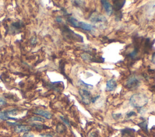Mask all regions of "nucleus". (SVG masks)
Here are the masks:
<instances>
[{
  "mask_svg": "<svg viewBox=\"0 0 155 137\" xmlns=\"http://www.w3.org/2000/svg\"><path fill=\"white\" fill-rule=\"evenodd\" d=\"M67 21L72 26V27L74 28L81 29L85 31H91L94 29L93 26L91 24L82 21H78V19L73 17H69L67 19Z\"/></svg>",
  "mask_w": 155,
  "mask_h": 137,
  "instance_id": "f03ea898",
  "label": "nucleus"
},
{
  "mask_svg": "<svg viewBox=\"0 0 155 137\" xmlns=\"http://www.w3.org/2000/svg\"><path fill=\"white\" fill-rule=\"evenodd\" d=\"M90 20L91 22L95 24H103L107 22V19L104 16L98 12H93L91 14Z\"/></svg>",
  "mask_w": 155,
  "mask_h": 137,
  "instance_id": "20e7f679",
  "label": "nucleus"
},
{
  "mask_svg": "<svg viewBox=\"0 0 155 137\" xmlns=\"http://www.w3.org/2000/svg\"><path fill=\"white\" fill-rule=\"evenodd\" d=\"M122 135H125V134H132L133 132H135V130L133 129H131V128H125L124 129L122 130Z\"/></svg>",
  "mask_w": 155,
  "mask_h": 137,
  "instance_id": "f3484780",
  "label": "nucleus"
},
{
  "mask_svg": "<svg viewBox=\"0 0 155 137\" xmlns=\"http://www.w3.org/2000/svg\"><path fill=\"white\" fill-rule=\"evenodd\" d=\"M31 130L30 127L25 125H17L15 128V132L17 133H27Z\"/></svg>",
  "mask_w": 155,
  "mask_h": 137,
  "instance_id": "1a4fd4ad",
  "label": "nucleus"
},
{
  "mask_svg": "<svg viewBox=\"0 0 155 137\" xmlns=\"http://www.w3.org/2000/svg\"><path fill=\"white\" fill-rule=\"evenodd\" d=\"M122 18V13L121 11L116 12V13L115 14L116 21H121Z\"/></svg>",
  "mask_w": 155,
  "mask_h": 137,
  "instance_id": "6ab92c4d",
  "label": "nucleus"
},
{
  "mask_svg": "<svg viewBox=\"0 0 155 137\" xmlns=\"http://www.w3.org/2000/svg\"><path fill=\"white\" fill-rule=\"evenodd\" d=\"M152 62L153 64H155V52L152 55Z\"/></svg>",
  "mask_w": 155,
  "mask_h": 137,
  "instance_id": "7c9ffc66",
  "label": "nucleus"
},
{
  "mask_svg": "<svg viewBox=\"0 0 155 137\" xmlns=\"http://www.w3.org/2000/svg\"><path fill=\"white\" fill-rule=\"evenodd\" d=\"M117 87L116 81L114 78H111V79L107 80L106 83V91H113L115 90Z\"/></svg>",
  "mask_w": 155,
  "mask_h": 137,
  "instance_id": "0eeeda50",
  "label": "nucleus"
},
{
  "mask_svg": "<svg viewBox=\"0 0 155 137\" xmlns=\"http://www.w3.org/2000/svg\"><path fill=\"white\" fill-rule=\"evenodd\" d=\"M100 97V96H98L97 97H93L92 98V100H91V102L94 103L96 101H97V100H98L99 98Z\"/></svg>",
  "mask_w": 155,
  "mask_h": 137,
  "instance_id": "cd10ccee",
  "label": "nucleus"
},
{
  "mask_svg": "<svg viewBox=\"0 0 155 137\" xmlns=\"http://www.w3.org/2000/svg\"><path fill=\"white\" fill-rule=\"evenodd\" d=\"M79 83L83 84V86H85V87H86V88L93 87V85H90V84H87L86 83H85L84 82H83L82 80H79Z\"/></svg>",
  "mask_w": 155,
  "mask_h": 137,
  "instance_id": "4be33fe9",
  "label": "nucleus"
},
{
  "mask_svg": "<svg viewBox=\"0 0 155 137\" xmlns=\"http://www.w3.org/2000/svg\"><path fill=\"white\" fill-rule=\"evenodd\" d=\"M0 119L1 120H9V119H12V120H16L17 118H12L9 117V116L6 114V112H0Z\"/></svg>",
  "mask_w": 155,
  "mask_h": 137,
  "instance_id": "2eb2a0df",
  "label": "nucleus"
},
{
  "mask_svg": "<svg viewBox=\"0 0 155 137\" xmlns=\"http://www.w3.org/2000/svg\"><path fill=\"white\" fill-rule=\"evenodd\" d=\"M34 113L37 115H41V116H42V117H43L47 118V119H50L52 117V115L50 112H49V111H47V110H42L41 109H36L35 110Z\"/></svg>",
  "mask_w": 155,
  "mask_h": 137,
  "instance_id": "9b49d317",
  "label": "nucleus"
},
{
  "mask_svg": "<svg viewBox=\"0 0 155 137\" xmlns=\"http://www.w3.org/2000/svg\"><path fill=\"white\" fill-rule=\"evenodd\" d=\"M39 137H53L50 135H48V134H42L39 136Z\"/></svg>",
  "mask_w": 155,
  "mask_h": 137,
  "instance_id": "c756f323",
  "label": "nucleus"
},
{
  "mask_svg": "<svg viewBox=\"0 0 155 137\" xmlns=\"http://www.w3.org/2000/svg\"><path fill=\"white\" fill-rule=\"evenodd\" d=\"M60 118L63 121V122L64 123L66 124H67L68 126H70V122H69V121L67 118H66L65 117H62V116H61Z\"/></svg>",
  "mask_w": 155,
  "mask_h": 137,
  "instance_id": "5701e85b",
  "label": "nucleus"
},
{
  "mask_svg": "<svg viewBox=\"0 0 155 137\" xmlns=\"http://www.w3.org/2000/svg\"><path fill=\"white\" fill-rule=\"evenodd\" d=\"M6 103V102L4 98H0V105H1V106H2V105H4Z\"/></svg>",
  "mask_w": 155,
  "mask_h": 137,
  "instance_id": "a878e982",
  "label": "nucleus"
},
{
  "mask_svg": "<svg viewBox=\"0 0 155 137\" xmlns=\"http://www.w3.org/2000/svg\"><path fill=\"white\" fill-rule=\"evenodd\" d=\"M138 126L146 132H148V122L146 120H144L142 122L138 123Z\"/></svg>",
  "mask_w": 155,
  "mask_h": 137,
  "instance_id": "ddd939ff",
  "label": "nucleus"
},
{
  "mask_svg": "<svg viewBox=\"0 0 155 137\" xmlns=\"http://www.w3.org/2000/svg\"><path fill=\"white\" fill-rule=\"evenodd\" d=\"M138 52H139V49L137 48V47H135V49L134 50H133L131 53L129 54V57L130 58H131V59H135V58L137 57L138 56Z\"/></svg>",
  "mask_w": 155,
  "mask_h": 137,
  "instance_id": "4468645a",
  "label": "nucleus"
},
{
  "mask_svg": "<svg viewBox=\"0 0 155 137\" xmlns=\"http://www.w3.org/2000/svg\"><path fill=\"white\" fill-rule=\"evenodd\" d=\"M31 43L33 45H34V44H36V39L35 38H32V40H31Z\"/></svg>",
  "mask_w": 155,
  "mask_h": 137,
  "instance_id": "2f4dec72",
  "label": "nucleus"
},
{
  "mask_svg": "<svg viewBox=\"0 0 155 137\" xmlns=\"http://www.w3.org/2000/svg\"><path fill=\"white\" fill-rule=\"evenodd\" d=\"M140 81L138 79V78L135 76H132L127 80L126 87L129 89H134L140 86Z\"/></svg>",
  "mask_w": 155,
  "mask_h": 137,
  "instance_id": "423d86ee",
  "label": "nucleus"
},
{
  "mask_svg": "<svg viewBox=\"0 0 155 137\" xmlns=\"http://www.w3.org/2000/svg\"><path fill=\"white\" fill-rule=\"evenodd\" d=\"M32 126H33L34 127H35V128L38 129H42L44 128L43 125H41L40 124H39L38 123H33V124H32Z\"/></svg>",
  "mask_w": 155,
  "mask_h": 137,
  "instance_id": "412c9836",
  "label": "nucleus"
},
{
  "mask_svg": "<svg viewBox=\"0 0 155 137\" xmlns=\"http://www.w3.org/2000/svg\"><path fill=\"white\" fill-rule=\"evenodd\" d=\"M30 122H44L45 120L40 117H32L29 119Z\"/></svg>",
  "mask_w": 155,
  "mask_h": 137,
  "instance_id": "dca6fc26",
  "label": "nucleus"
},
{
  "mask_svg": "<svg viewBox=\"0 0 155 137\" xmlns=\"http://www.w3.org/2000/svg\"><path fill=\"white\" fill-rule=\"evenodd\" d=\"M153 44H154V42L152 43V41H150L149 38H147L145 41V44H144V51L148 53V52L152 50Z\"/></svg>",
  "mask_w": 155,
  "mask_h": 137,
  "instance_id": "f8f14e48",
  "label": "nucleus"
},
{
  "mask_svg": "<svg viewBox=\"0 0 155 137\" xmlns=\"http://www.w3.org/2000/svg\"><path fill=\"white\" fill-rule=\"evenodd\" d=\"M103 7L104 8L105 12L109 16H110L113 13V6L108 1H101Z\"/></svg>",
  "mask_w": 155,
  "mask_h": 137,
  "instance_id": "9d476101",
  "label": "nucleus"
},
{
  "mask_svg": "<svg viewBox=\"0 0 155 137\" xmlns=\"http://www.w3.org/2000/svg\"><path fill=\"white\" fill-rule=\"evenodd\" d=\"M133 116H136V114L135 112L131 111V112L127 114V118H130L131 117H133Z\"/></svg>",
  "mask_w": 155,
  "mask_h": 137,
  "instance_id": "393cba45",
  "label": "nucleus"
},
{
  "mask_svg": "<svg viewBox=\"0 0 155 137\" xmlns=\"http://www.w3.org/2000/svg\"><path fill=\"white\" fill-rule=\"evenodd\" d=\"M56 22H58L59 23H61L62 21V19L61 17H57L56 18Z\"/></svg>",
  "mask_w": 155,
  "mask_h": 137,
  "instance_id": "c85d7f7f",
  "label": "nucleus"
},
{
  "mask_svg": "<svg viewBox=\"0 0 155 137\" xmlns=\"http://www.w3.org/2000/svg\"><path fill=\"white\" fill-rule=\"evenodd\" d=\"M66 127L64 125H62V124H60L58 126H57V131L58 132H64L66 130Z\"/></svg>",
  "mask_w": 155,
  "mask_h": 137,
  "instance_id": "a211bd4d",
  "label": "nucleus"
},
{
  "mask_svg": "<svg viewBox=\"0 0 155 137\" xmlns=\"http://www.w3.org/2000/svg\"><path fill=\"white\" fill-rule=\"evenodd\" d=\"M129 102L132 107L141 109L148 103V98L145 94L138 93L132 95Z\"/></svg>",
  "mask_w": 155,
  "mask_h": 137,
  "instance_id": "f257e3e1",
  "label": "nucleus"
},
{
  "mask_svg": "<svg viewBox=\"0 0 155 137\" xmlns=\"http://www.w3.org/2000/svg\"><path fill=\"white\" fill-rule=\"evenodd\" d=\"M79 94L81 97V100L84 104L88 105L91 103L92 97L91 96V94L88 91L81 89L79 90Z\"/></svg>",
  "mask_w": 155,
  "mask_h": 137,
  "instance_id": "39448f33",
  "label": "nucleus"
},
{
  "mask_svg": "<svg viewBox=\"0 0 155 137\" xmlns=\"http://www.w3.org/2000/svg\"><path fill=\"white\" fill-rule=\"evenodd\" d=\"M96 136L97 135H95V133H92V134H91V135L89 137H96Z\"/></svg>",
  "mask_w": 155,
  "mask_h": 137,
  "instance_id": "473e14b6",
  "label": "nucleus"
},
{
  "mask_svg": "<svg viewBox=\"0 0 155 137\" xmlns=\"http://www.w3.org/2000/svg\"><path fill=\"white\" fill-rule=\"evenodd\" d=\"M112 117L115 119V120H117L119 119L122 117V114H115L112 115Z\"/></svg>",
  "mask_w": 155,
  "mask_h": 137,
  "instance_id": "b1692460",
  "label": "nucleus"
},
{
  "mask_svg": "<svg viewBox=\"0 0 155 137\" xmlns=\"http://www.w3.org/2000/svg\"><path fill=\"white\" fill-rule=\"evenodd\" d=\"M23 137H35V136L33 134H30V133H25L23 135Z\"/></svg>",
  "mask_w": 155,
  "mask_h": 137,
  "instance_id": "bb28decb",
  "label": "nucleus"
},
{
  "mask_svg": "<svg viewBox=\"0 0 155 137\" xmlns=\"http://www.w3.org/2000/svg\"><path fill=\"white\" fill-rule=\"evenodd\" d=\"M113 9L115 10L116 12H119L120 11L121 9L124 7L125 3V0H115V1H113Z\"/></svg>",
  "mask_w": 155,
  "mask_h": 137,
  "instance_id": "6e6552de",
  "label": "nucleus"
},
{
  "mask_svg": "<svg viewBox=\"0 0 155 137\" xmlns=\"http://www.w3.org/2000/svg\"><path fill=\"white\" fill-rule=\"evenodd\" d=\"M73 3H74V5H75L76 6L78 7H81L83 6V5H84V4L85 3V2L84 1H72Z\"/></svg>",
  "mask_w": 155,
  "mask_h": 137,
  "instance_id": "aec40b11",
  "label": "nucleus"
},
{
  "mask_svg": "<svg viewBox=\"0 0 155 137\" xmlns=\"http://www.w3.org/2000/svg\"><path fill=\"white\" fill-rule=\"evenodd\" d=\"M63 33H64L66 34V37L71 39L78 42H81V43H83V38L82 37V36L75 33L70 29H68L67 26H65L64 27V29L63 30Z\"/></svg>",
  "mask_w": 155,
  "mask_h": 137,
  "instance_id": "7ed1b4c3",
  "label": "nucleus"
},
{
  "mask_svg": "<svg viewBox=\"0 0 155 137\" xmlns=\"http://www.w3.org/2000/svg\"><path fill=\"white\" fill-rule=\"evenodd\" d=\"M152 89H153V91H155V85L152 86Z\"/></svg>",
  "mask_w": 155,
  "mask_h": 137,
  "instance_id": "72a5a7b5",
  "label": "nucleus"
}]
</instances>
